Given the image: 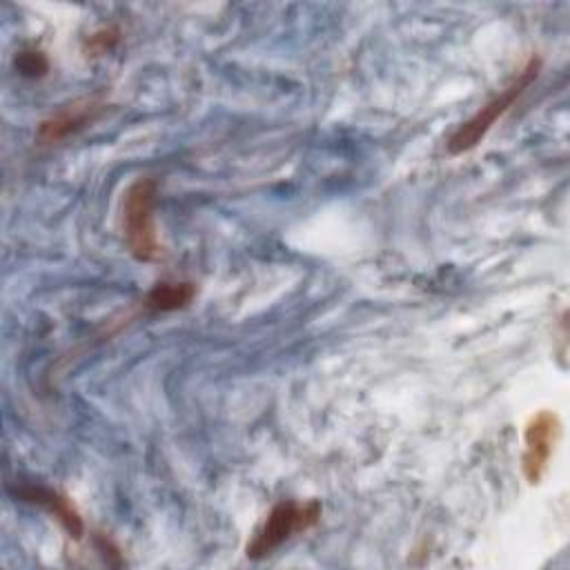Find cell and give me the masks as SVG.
Here are the masks:
<instances>
[{"label":"cell","instance_id":"6da1fadb","mask_svg":"<svg viewBox=\"0 0 570 570\" xmlns=\"http://www.w3.org/2000/svg\"><path fill=\"white\" fill-rule=\"evenodd\" d=\"M158 185L154 178H136L122 196V232L127 247L138 261L160 258V243L154 227V205Z\"/></svg>","mask_w":570,"mask_h":570},{"label":"cell","instance_id":"8992f818","mask_svg":"<svg viewBox=\"0 0 570 570\" xmlns=\"http://www.w3.org/2000/svg\"><path fill=\"white\" fill-rule=\"evenodd\" d=\"M22 497L29 499V501H36L40 505H45L62 525L65 530L73 537V539H80L85 525H82V517L80 512L76 510V505L60 492L56 490H47V488H24L22 490Z\"/></svg>","mask_w":570,"mask_h":570},{"label":"cell","instance_id":"ba28073f","mask_svg":"<svg viewBox=\"0 0 570 570\" xmlns=\"http://www.w3.org/2000/svg\"><path fill=\"white\" fill-rule=\"evenodd\" d=\"M18 67L24 73H42L47 69V60L38 51H22L18 58Z\"/></svg>","mask_w":570,"mask_h":570},{"label":"cell","instance_id":"5b68a950","mask_svg":"<svg viewBox=\"0 0 570 570\" xmlns=\"http://www.w3.org/2000/svg\"><path fill=\"white\" fill-rule=\"evenodd\" d=\"M105 109V102L96 96H87V98H78L65 107H60L58 111H53L51 116H47L36 131V138L40 145H53L60 142L62 138L85 129L87 125H91Z\"/></svg>","mask_w":570,"mask_h":570},{"label":"cell","instance_id":"277c9868","mask_svg":"<svg viewBox=\"0 0 570 570\" xmlns=\"http://www.w3.org/2000/svg\"><path fill=\"white\" fill-rule=\"evenodd\" d=\"M559 434H561V423L557 414L550 410H539L525 423L521 470L530 485H537L543 479Z\"/></svg>","mask_w":570,"mask_h":570},{"label":"cell","instance_id":"52a82bcc","mask_svg":"<svg viewBox=\"0 0 570 570\" xmlns=\"http://www.w3.org/2000/svg\"><path fill=\"white\" fill-rule=\"evenodd\" d=\"M196 296V287L189 281H165L154 285L147 296H145V305L149 309L156 312H174V309H183L187 307Z\"/></svg>","mask_w":570,"mask_h":570},{"label":"cell","instance_id":"7a4b0ae2","mask_svg":"<svg viewBox=\"0 0 570 570\" xmlns=\"http://www.w3.org/2000/svg\"><path fill=\"white\" fill-rule=\"evenodd\" d=\"M321 512L323 508L316 499L276 503L247 543V557L265 559L294 534L314 528L321 519Z\"/></svg>","mask_w":570,"mask_h":570},{"label":"cell","instance_id":"3957f363","mask_svg":"<svg viewBox=\"0 0 570 570\" xmlns=\"http://www.w3.org/2000/svg\"><path fill=\"white\" fill-rule=\"evenodd\" d=\"M541 67L539 58H530L528 65L521 69V73L501 91L497 94L492 100H488L474 116H470L465 122H461L452 136L448 138V151L450 154H463L474 149L483 136L492 129V125L517 102V98L530 87V82L537 78Z\"/></svg>","mask_w":570,"mask_h":570}]
</instances>
